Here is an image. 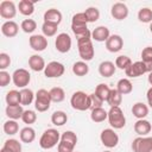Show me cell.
I'll return each instance as SVG.
<instances>
[{
  "instance_id": "8992f818",
  "label": "cell",
  "mask_w": 152,
  "mask_h": 152,
  "mask_svg": "<svg viewBox=\"0 0 152 152\" xmlns=\"http://www.w3.org/2000/svg\"><path fill=\"white\" fill-rule=\"evenodd\" d=\"M108 122L114 129H121L126 125V116L120 107H110L108 110Z\"/></svg>"
},
{
  "instance_id": "4316f807",
  "label": "cell",
  "mask_w": 152,
  "mask_h": 152,
  "mask_svg": "<svg viewBox=\"0 0 152 152\" xmlns=\"http://www.w3.org/2000/svg\"><path fill=\"white\" fill-rule=\"evenodd\" d=\"M18 10H19V12L23 15L30 17L34 12V1H31V0H21V1H19Z\"/></svg>"
},
{
  "instance_id": "4fadbf2b",
  "label": "cell",
  "mask_w": 152,
  "mask_h": 152,
  "mask_svg": "<svg viewBox=\"0 0 152 152\" xmlns=\"http://www.w3.org/2000/svg\"><path fill=\"white\" fill-rule=\"evenodd\" d=\"M0 15L4 19H13L17 15V6L13 1L4 0L0 2Z\"/></svg>"
},
{
  "instance_id": "83f0119b",
  "label": "cell",
  "mask_w": 152,
  "mask_h": 152,
  "mask_svg": "<svg viewBox=\"0 0 152 152\" xmlns=\"http://www.w3.org/2000/svg\"><path fill=\"white\" fill-rule=\"evenodd\" d=\"M116 89L121 95H127L132 93L133 84L128 78H120L116 83Z\"/></svg>"
},
{
  "instance_id": "db71d44e",
  "label": "cell",
  "mask_w": 152,
  "mask_h": 152,
  "mask_svg": "<svg viewBox=\"0 0 152 152\" xmlns=\"http://www.w3.org/2000/svg\"><path fill=\"white\" fill-rule=\"evenodd\" d=\"M103 152H112V151H109V150H107V151H103Z\"/></svg>"
},
{
  "instance_id": "f1b7e54d",
  "label": "cell",
  "mask_w": 152,
  "mask_h": 152,
  "mask_svg": "<svg viewBox=\"0 0 152 152\" xmlns=\"http://www.w3.org/2000/svg\"><path fill=\"white\" fill-rule=\"evenodd\" d=\"M36 94L30 88H23L20 90V104L21 106H28L34 101Z\"/></svg>"
},
{
  "instance_id": "7a4b0ae2",
  "label": "cell",
  "mask_w": 152,
  "mask_h": 152,
  "mask_svg": "<svg viewBox=\"0 0 152 152\" xmlns=\"http://www.w3.org/2000/svg\"><path fill=\"white\" fill-rule=\"evenodd\" d=\"M77 49H78V55L82 58V61L88 62L91 61L94 55H95V50H94V45L91 42V33L81 38H77Z\"/></svg>"
},
{
  "instance_id": "5b68a950",
  "label": "cell",
  "mask_w": 152,
  "mask_h": 152,
  "mask_svg": "<svg viewBox=\"0 0 152 152\" xmlns=\"http://www.w3.org/2000/svg\"><path fill=\"white\" fill-rule=\"evenodd\" d=\"M77 144V135L72 131H65L61 134L59 144L57 145L58 152H74V148Z\"/></svg>"
},
{
  "instance_id": "603a6c76",
  "label": "cell",
  "mask_w": 152,
  "mask_h": 152,
  "mask_svg": "<svg viewBox=\"0 0 152 152\" xmlns=\"http://www.w3.org/2000/svg\"><path fill=\"white\" fill-rule=\"evenodd\" d=\"M28 66L31 68V70L33 71H42L45 69L46 64H45V61L42 56L39 55H32L30 58H28Z\"/></svg>"
},
{
  "instance_id": "1f68e13d",
  "label": "cell",
  "mask_w": 152,
  "mask_h": 152,
  "mask_svg": "<svg viewBox=\"0 0 152 152\" xmlns=\"http://www.w3.org/2000/svg\"><path fill=\"white\" fill-rule=\"evenodd\" d=\"M66 121H68V115L63 110H56L51 115V122L57 127L63 126L64 124H66Z\"/></svg>"
},
{
  "instance_id": "3957f363",
  "label": "cell",
  "mask_w": 152,
  "mask_h": 152,
  "mask_svg": "<svg viewBox=\"0 0 152 152\" xmlns=\"http://www.w3.org/2000/svg\"><path fill=\"white\" fill-rule=\"evenodd\" d=\"M61 133L56 128H48L43 132L39 139V146L44 150H51L59 144Z\"/></svg>"
},
{
  "instance_id": "52a82bcc",
  "label": "cell",
  "mask_w": 152,
  "mask_h": 152,
  "mask_svg": "<svg viewBox=\"0 0 152 152\" xmlns=\"http://www.w3.org/2000/svg\"><path fill=\"white\" fill-rule=\"evenodd\" d=\"M51 97H50V93L46 89H38L36 93V97H34V108L36 110L43 113L46 112L50 108L51 104Z\"/></svg>"
},
{
  "instance_id": "836d02e7",
  "label": "cell",
  "mask_w": 152,
  "mask_h": 152,
  "mask_svg": "<svg viewBox=\"0 0 152 152\" xmlns=\"http://www.w3.org/2000/svg\"><path fill=\"white\" fill-rule=\"evenodd\" d=\"M72 72L76 76H86L89 72V65L84 61H78L72 65Z\"/></svg>"
},
{
  "instance_id": "484cf974",
  "label": "cell",
  "mask_w": 152,
  "mask_h": 152,
  "mask_svg": "<svg viewBox=\"0 0 152 152\" xmlns=\"http://www.w3.org/2000/svg\"><path fill=\"white\" fill-rule=\"evenodd\" d=\"M132 114L139 120V119H145L148 115V107L147 104L142 102H137L132 107Z\"/></svg>"
},
{
  "instance_id": "11a10c76",
  "label": "cell",
  "mask_w": 152,
  "mask_h": 152,
  "mask_svg": "<svg viewBox=\"0 0 152 152\" xmlns=\"http://www.w3.org/2000/svg\"><path fill=\"white\" fill-rule=\"evenodd\" d=\"M74 152H75V151H74ZM76 152H77V151H76Z\"/></svg>"
},
{
  "instance_id": "ab89813d",
  "label": "cell",
  "mask_w": 152,
  "mask_h": 152,
  "mask_svg": "<svg viewBox=\"0 0 152 152\" xmlns=\"http://www.w3.org/2000/svg\"><path fill=\"white\" fill-rule=\"evenodd\" d=\"M84 14L88 19V23H95L100 19V11L97 7H94V6H90L88 7L86 11H84Z\"/></svg>"
},
{
  "instance_id": "6da1fadb",
  "label": "cell",
  "mask_w": 152,
  "mask_h": 152,
  "mask_svg": "<svg viewBox=\"0 0 152 152\" xmlns=\"http://www.w3.org/2000/svg\"><path fill=\"white\" fill-rule=\"evenodd\" d=\"M87 25H88V19H87L84 12L74 14V17L71 19V30H72L76 39L91 33Z\"/></svg>"
},
{
  "instance_id": "f35d334b",
  "label": "cell",
  "mask_w": 152,
  "mask_h": 152,
  "mask_svg": "<svg viewBox=\"0 0 152 152\" xmlns=\"http://www.w3.org/2000/svg\"><path fill=\"white\" fill-rule=\"evenodd\" d=\"M138 19L141 23H145V24L150 23L151 24L152 23V10L148 8V7L140 8L139 12H138Z\"/></svg>"
},
{
  "instance_id": "cb8c5ba5",
  "label": "cell",
  "mask_w": 152,
  "mask_h": 152,
  "mask_svg": "<svg viewBox=\"0 0 152 152\" xmlns=\"http://www.w3.org/2000/svg\"><path fill=\"white\" fill-rule=\"evenodd\" d=\"M19 138H20V141L21 142H25V144H31L36 139V131L30 127V126H26L24 128L20 129L19 132Z\"/></svg>"
},
{
  "instance_id": "277c9868",
  "label": "cell",
  "mask_w": 152,
  "mask_h": 152,
  "mask_svg": "<svg viewBox=\"0 0 152 152\" xmlns=\"http://www.w3.org/2000/svg\"><path fill=\"white\" fill-rule=\"evenodd\" d=\"M70 104L74 109L80 110V112H84L91 108V101H90V96L88 94H86L82 90L75 91L71 97H70Z\"/></svg>"
},
{
  "instance_id": "9a60e30c",
  "label": "cell",
  "mask_w": 152,
  "mask_h": 152,
  "mask_svg": "<svg viewBox=\"0 0 152 152\" xmlns=\"http://www.w3.org/2000/svg\"><path fill=\"white\" fill-rule=\"evenodd\" d=\"M147 72V69H146V65L142 61H138V62H134L132 63L126 70H125V74L126 76L128 77H139L144 74Z\"/></svg>"
},
{
  "instance_id": "d4e9b609",
  "label": "cell",
  "mask_w": 152,
  "mask_h": 152,
  "mask_svg": "<svg viewBox=\"0 0 152 152\" xmlns=\"http://www.w3.org/2000/svg\"><path fill=\"white\" fill-rule=\"evenodd\" d=\"M5 112H6V115L8 116V119H11V120H18V119H21L23 113H24V109H23V106L21 104H14V106L7 104Z\"/></svg>"
},
{
  "instance_id": "f907efd6",
  "label": "cell",
  "mask_w": 152,
  "mask_h": 152,
  "mask_svg": "<svg viewBox=\"0 0 152 152\" xmlns=\"http://www.w3.org/2000/svg\"><path fill=\"white\" fill-rule=\"evenodd\" d=\"M147 81H148V83L152 86V72H150L148 74V77H147Z\"/></svg>"
},
{
  "instance_id": "681fc988",
  "label": "cell",
  "mask_w": 152,
  "mask_h": 152,
  "mask_svg": "<svg viewBox=\"0 0 152 152\" xmlns=\"http://www.w3.org/2000/svg\"><path fill=\"white\" fill-rule=\"evenodd\" d=\"M146 99H147L148 106L152 108V87L148 88V90H147V93H146Z\"/></svg>"
},
{
  "instance_id": "4dcf8cb0",
  "label": "cell",
  "mask_w": 152,
  "mask_h": 152,
  "mask_svg": "<svg viewBox=\"0 0 152 152\" xmlns=\"http://www.w3.org/2000/svg\"><path fill=\"white\" fill-rule=\"evenodd\" d=\"M107 118H108V112L104 110L102 107H100V108H93L91 112H90V119H91V121H94L96 124L104 121Z\"/></svg>"
},
{
  "instance_id": "816d5d0a",
  "label": "cell",
  "mask_w": 152,
  "mask_h": 152,
  "mask_svg": "<svg viewBox=\"0 0 152 152\" xmlns=\"http://www.w3.org/2000/svg\"><path fill=\"white\" fill-rule=\"evenodd\" d=\"M0 152H12L11 150H8L7 147H5V146H2V148L0 150Z\"/></svg>"
},
{
  "instance_id": "d590c367",
  "label": "cell",
  "mask_w": 152,
  "mask_h": 152,
  "mask_svg": "<svg viewBox=\"0 0 152 152\" xmlns=\"http://www.w3.org/2000/svg\"><path fill=\"white\" fill-rule=\"evenodd\" d=\"M19 131V125L17 122V120H7L5 124H4V132L7 134V135H14L17 134Z\"/></svg>"
},
{
  "instance_id": "e575fe53",
  "label": "cell",
  "mask_w": 152,
  "mask_h": 152,
  "mask_svg": "<svg viewBox=\"0 0 152 152\" xmlns=\"http://www.w3.org/2000/svg\"><path fill=\"white\" fill-rule=\"evenodd\" d=\"M103 102L104 101H107V99H108V96H109V93H110V88L106 84V83H100V84H97L96 86V88H95V91H94Z\"/></svg>"
},
{
  "instance_id": "9c48e42d",
  "label": "cell",
  "mask_w": 152,
  "mask_h": 152,
  "mask_svg": "<svg viewBox=\"0 0 152 152\" xmlns=\"http://www.w3.org/2000/svg\"><path fill=\"white\" fill-rule=\"evenodd\" d=\"M100 140L107 148H113L119 144V135L113 128H104L100 134Z\"/></svg>"
},
{
  "instance_id": "7c38bea8",
  "label": "cell",
  "mask_w": 152,
  "mask_h": 152,
  "mask_svg": "<svg viewBox=\"0 0 152 152\" xmlns=\"http://www.w3.org/2000/svg\"><path fill=\"white\" fill-rule=\"evenodd\" d=\"M71 37L65 33V32H62L59 34H57L56 37V40H55V46H56V50L61 53H66L70 51L71 49Z\"/></svg>"
},
{
  "instance_id": "5bb4252c",
  "label": "cell",
  "mask_w": 152,
  "mask_h": 152,
  "mask_svg": "<svg viewBox=\"0 0 152 152\" xmlns=\"http://www.w3.org/2000/svg\"><path fill=\"white\" fill-rule=\"evenodd\" d=\"M28 44L32 50L40 52L48 48V39L44 34H32L28 38Z\"/></svg>"
},
{
  "instance_id": "30bf717a",
  "label": "cell",
  "mask_w": 152,
  "mask_h": 152,
  "mask_svg": "<svg viewBox=\"0 0 152 152\" xmlns=\"http://www.w3.org/2000/svg\"><path fill=\"white\" fill-rule=\"evenodd\" d=\"M133 152H152V137H138L132 141Z\"/></svg>"
},
{
  "instance_id": "d6986e66",
  "label": "cell",
  "mask_w": 152,
  "mask_h": 152,
  "mask_svg": "<svg viewBox=\"0 0 152 152\" xmlns=\"http://www.w3.org/2000/svg\"><path fill=\"white\" fill-rule=\"evenodd\" d=\"M134 132L139 135V137H146L151 129H152V125L148 120L146 119H139L135 124H134Z\"/></svg>"
},
{
  "instance_id": "ac0fdd59",
  "label": "cell",
  "mask_w": 152,
  "mask_h": 152,
  "mask_svg": "<svg viewBox=\"0 0 152 152\" xmlns=\"http://www.w3.org/2000/svg\"><path fill=\"white\" fill-rule=\"evenodd\" d=\"M18 32H19V25L13 20H7L1 25V33L5 37L13 38L18 34Z\"/></svg>"
},
{
  "instance_id": "7dc6e473",
  "label": "cell",
  "mask_w": 152,
  "mask_h": 152,
  "mask_svg": "<svg viewBox=\"0 0 152 152\" xmlns=\"http://www.w3.org/2000/svg\"><path fill=\"white\" fill-rule=\"evenodd\" d=\"M11 81H12V75H10L6 70H1L0 71V86L6 87L10 84Z\"/></svg>"
},
{
  "instance_id": "60d3db41",
  "label": "cell",
  "mask_w": 152,
  "mask_h": 152,
  "mask_svg": "<svg viewBox=\"0 0 152 152\" xmlns=\"http://www.w3.org/2000/svg\"><path fill=\"white\" fill-rule=\"evenodd\" d=\"M131 64H132V61L126 55H120L115 59V66L118 69H121V70H126Z\"/></svg>"
},
{
  "instance_id": "8fae6325",
  "label": "cell",
  "mask_w": 152,
  "mask_h": 152,
  "mask_svg": "<svg viewBox=\"0 0 152 152\" xmlns=\"http://www.w3.org/2000/svg\"><path fill=\"white\" fill-rule=\"evenodd\" d=\"M64 71H65V68L62 63L57 61H52L46 64L44 69V75L48 78H57V77H61L64 74Z\"/></svg>"
},
{
  "instance_id": "7bdbcfd3",
  "label": "cell",
  "mask_w": 152,
  "mask_h": 152,
  "mask_svg": "<svg viewBox=\"0 0 152 152\" xmlns=\"http://www.w3.org/2000/svg\"><path fill=\"white\" fill-rule=\"evenodd\" d=\"M21 120H23L24 124H26V125L30 126V125H32V124L36 122V120H37V114H36L34 110H31V109L24 110L23 116H21Z\"/></svg>"
},
{
  "instance_id": "c3c4849f",
  "label": "cell",
  "mask_w": 152,
  "mask_h": 152,
  "mask_svg": "<svg viewBox=\"0 0 152 152\" xmlns=\"http://www.w3.org/2000/svg\"><path fill=\"white\" fill-rule=\"evenodd\" d=\"M89 96H90V101H91V109H93V108H100V107H102L103 101H102L95 93L90 94Z\"/></svg>"
},
{
  "instance_id": "ee69618b",
  "label": "cell",
  "mask_w": 152,
  "mask_h": 152,
  "mask_svg": "<svg viewBox=\"0 0 152 152\" xmlns=\"http://www.w3.org/2000/svg\"><path fill=\"white\" fill-rule=\"evenodd\" d=\"M4 146L7 147L8 150H11L12 152H21V142H19V140L17 139H7L4 142Z\"/></svg>"
},
{
  "instance_id": "f6af8a7d",
  "label": "cell",
  "mask_w": 152,
  "mask_h": 152,
  "mask_svg": "<svg viewBox=\"0 0 152 152\" xmlns=\"http://www.w3.org/2000/svg\"><path fill=\"white\" fill-rule=\"evenodd\" d=\"M141 61L144 63H152V46H146L142 49Z\"/></svg>"
},
{
  "instance_id": "ba28073f",
  "label": "cell",
  "mask_w": 152,
  "mask_h": 152,
  "mask_svg": "<svg viewBox=\"0 0 152 152\" xmlns=\"http://www.w3.org/2000/svg\"><path fill=\"white\" fill-rule=\"evenodd\" d=\"M31 81V75L30 72L24 69V68H19V69H15L12 74V82L15 87L18 88H26L28 86Z\"/></svg>"
},
{
  "instance_id": "7402d4cb",
  "label": "cell",
  "mask_w": 152,
  "mask_h": 152,
  "mask_svg": "<svg viewBox=\"0 0 152 152\" xmlns=\"http://www.w3.org/2000/svg\"><path fill=\"white\" fill-rule=\"evenodd\" d=\"M116 66L113 62L110 61H103L99 64V74L102 77H110L115 74Z\"/></svg>"
},
{
  "instance_id": "e0dca14e",
  "label": "cell",
  "mask_w": 152,
  "mask_h": 152,
  "mask_svg": "<svg viewBox=\"0 0 152 152\" xmlns=\"http://www.w3.org/2000/svg\"><path fill=\"white\" fill-rule=\"evenodd\" d=\"M124 46V40L119 34H110V37L106 42V49L109 52H119Z\"/></svg>"
},
{
  "instance_id": "44dd1931",
  "label": "cell",
  "mask_w": 152,
  "mask_h": 152,
  "mask_svg": "<svg viewBox=\"0 0 152 152\" xmlns=\"http://www.w3.org/2000/svg\"><path fill=\"white\" fill-rule=\"evenodd\" d=\"M62 18H63V15H62L61 11L57 10V8H50L48 11H45L44 17H43L44 21L52 23V24H56V25H59L61 24Z\"/></svg>"
},
{
  "instance_id": "2e32d148",
  "label": "cell",
  "mask_w": 152,
  "mask_h": 152,
  "mask_svg": "<svg viewBox=\"0 0 152 152\" xmlns=\"http://www.w3.org/2000/svg\"><path fill=\"white\" fill-rule=\"evenodd\" d=\"M110 14L115 20H124L128 17V7L124 2H115L110 8Z\"/></svg>"
},
{
  "instance_id": "74e56055",
  "label": "cell",
  "mask_w": 152,
  "mask_h": 152,
  "mask_svg": "<svg viewBox=\"0 0 152 152\" xmlns=\"http://www.w3.org/2000/svg\"><path fill=\"white\" fill-rule=\"evenodd\" d=\"M6 103L10 106H14V104H20V91L18 90H10L6 94Z\"/></svg>"
},
{
  "instance_id": "b9f144b4",
  "label": "cell",
  "mask_w": 152,
  "mask_h": 152,
  "mask_svg": "<svg viewBox=\"0 0 152 152\" xmlns=\"http://www.w3.org/2000/svg\"><path fill=\"white\" fill-rule=\"evenodd\" d=\"M20 28L25 33H32L37 28V23L33 19H24L20 24Z\"/></svg>"
},
{
  "instance_id": "f5cc1de1",
  "label": "cell",
  "mask_w": 152,
  "mask_h": 152,
  "mask_svg": "<svg viewBox=\"0 0 152 152\" xmlns=\"http://www.w3.org/2000/svg\"><path fill=\"white\" fill-rule=\"evenodd\" d=\"M150 31H151V33H152V23L150 24Z\"/></svg>"
},
{
  "instance_id": "ffe728a7",
  "label": "cell",
  "mask_w": 152,
  "mask_h": 152,
  "mask_svg": "<svg viewBox=\"0 0 152 152\" xmlns=\"http://www.w3.org/2000/svg\"><path fill=\"white\" fill-rule=\"evenodd\" d=\"M110 37V32L109 28L107 26H97L94 28V31L91 32V39L96 40V42H107V39Z\"/></svg>"
},
{
  "instance_id": "bcb514c9",
  "label": "cell",
  "mask_w": 152,
  "mask_h": 152,
  "mask_svg": "<svg viewBox=\"0 0 152 152\" xmlns=\"http://www.w3.org/2000/svg\"><path fill=\"white\" fill-rule=\"evenodd\" d=\"M11 64V57L10 55H7L6 52H1L0 53V69L5 70L6 68H8Z\"/></svg>"
},
{
  "instance_id": "d6a6232c",
  "label": "cell",
  "mask_w": 152,
  "mask_h": 152,
  "mask_svg": "<svg viewBox=\"0 0 152 152\" xmlns=\"http://www.w3.org/2000/svg\"><path fill=\"white\" fill-rule=\"evenodd\" d=\"M49 93H50V97H51L52 102L59 103V102L64 101V99H65V91L61 87H53L49 90Z\"/></svg>"
},
{
  "instance_id": "8d00e7d4",
  "label": "cell",
  "mask_w": 152,
  "mask_h": 152,
  "mask_svg": "<svg viewBox=\"0 0 152 152\" xmlns=\"http://www.w3.org/2000/svg\"><path fill=\"white\" fill-rule=\"evenodd\" d=\"M57 30H58V25L52 24V23L44 21L42 25V32L45 37H53L57 33Z\"/></svg>"
},
{
  "instance_id": "f546056e",
  "label": "cell",
  "mask_w": 152,
  "mask_h": 152,
  "mask_svg": "<svg viewBox=\"0 0 152 152\" xmlns=\"http://www.w3.org/2000/svg\"><path fill=\"white\" fill-rule=\"evenodd\" d=\"M108 103L109 107H120L121 102H122V95L118 91V89H110V93H109V96L106 101Z\"/></svg>"
}]
</instances>
